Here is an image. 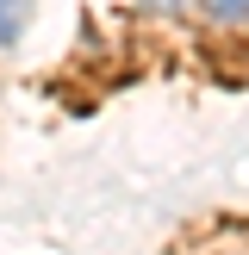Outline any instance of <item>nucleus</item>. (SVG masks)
I'll list each match as a JSON object with an SVG mask.
<instances>
[{
  "instance_id": "1",
  "label": "nucleus",
  "mask_w": 249,
  "mask_h": 255,
  "mask_svg": "<svg viewBox=\"0 0 249 255\" xmlns=\"http://www.w3.org/2000/svg\"><path fill=\"white\" fill-rule=\"evenodd\" d=\"M25 31V0H0V50H12Z\"/></svg>"
},
{
  "instance_id": "2",
  "label": "nucleus",
  "mask_w": 249,
  "mask_h": 255,
  "mask_svg": "<svg viewBox=\"0 0 249 255\" xmlns=\"http://www.w3.org/2000/svg\"><path fill=\"white\" fill-rule=\"evenodd\" d=\"M206 6H212V19H224V25L249 19V0H206Z\"/></svg>"
},
{
  "instance_id": "3",
  "label": "nucleus",
  "mask_w": 249,
  "mask_h": 255,
  "mask_svg": "<svg viewBox=\"0 0 249 255\" xmlns=\"http://www.w3.org/2000/svg\"><path fill=\"white\" fill-rule=\"evenodd\" d=\"M143 6H149V12H181L187 0H143Z\"/></svg>"
}]
</instances>
